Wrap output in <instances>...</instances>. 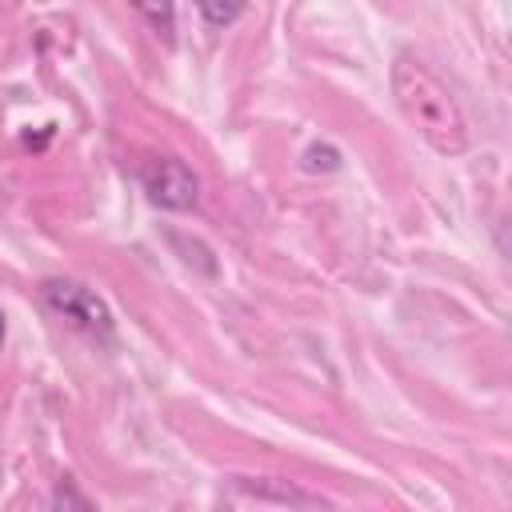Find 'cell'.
<instances>
[{"label":"cell","mask_w":512,"mask_h":512,"mask_svg":"<svg viewBox=\"0 0 512 512\" xmlns=\"http://www.w3.org/2000/svg\"><path fill=\"white\" fill-rule=\"evenodd\" d=\"M392 96H396L400 116L420 132V140L432 152L460 156L472 148V128H468L460 100L420 56L400 52L392 60Z\"/></svg>","instance_id":"1"},{"label":"cell","mask_w":512,"mask_h":512,"mask_svg":"<svg viewBox=\"0 0 512 512\" xmlns=\"http://www.w3.org/2000/svg\"><path fill=\"white\" fill-rule=\"evenodd\" d=\"M40 296H44V304H48L56 316H64L76 332H84V336H92V340H112L116 320H112V308L104 304V296H100L96 288H88V284H80V280H68V276H52V280L40 284Z\"/></svg>","instance_id":"2"},{"label":"cell","mask_w":512,"mask_h":512,"mask_svg":"<svg viewBox=\"0 0 512 512\" xmlns=\"http://www.w3.org/2000/svg\"><path fill=\"white\" fill-rule=\"evenodd\" d=\"M140 188L164 212H192L200 204V180L176 156H148L140 164Z\"/></svg>","instance_id":"3"},{"label":"cell","mask_w":512,"mask_h":512,"mask_svg":"<svg viewBox=\"0 0 512 512\" xmlns=\"http://www.w3.org/2000/svg\"><path fill=\"white\" fill-rule=\"evenodd\" d=\"M52 512H96V504L80 492V484L72 476H60L52 488Z\"/></svg>","instance_id":"4"},{"label":"cell","mask_w":512,"mask_h":512,"mask_svg":"<svg viewBox=\"0 0 512 512\" xmlns=\"http://www.w3.org/2000/svg\"><path fill=\"white\" fill-rule=\"evenodd\" d=\"M340 160H344V156H340V148H336V144H328V140H324V144H308V148H304V168H308V172H336V168H340Z\"/></svg>","instance_id":"5"},{"label":"cell","mask_w":512,"mask_h":512,"mask_svg":"<svg viewBox=\"0 0 512 512\" xmlns=\"http://www.w3.org/2000/svg\"><path fill=\"white\" fill-rule=\"evenodd\" d=\"M240 488L252 492V496H276V500H292V504H308V500H312L308 492H300V488H292V484L284 488V484H272V480H256V484H252V480L240 476Z\"/></svg>","instance_id":"6"},{"label":"cell","mask_w":512,"mask_h":512,"mask_svg":"<svg viewBox=\"0 0 512 512\" xmlns=\"http://www.w3.org/2000/svg\"><path fill=\"white\" fill-rule=\"evenodd\" d=\"M244 12V4H212V0H200V16L208 20V24H232L236 16Z\"/></svg>","instance_id":"7"},{"label":"cell","mask_w":512,"mask_h":512,"mask_svg":"<svg viewBox=\"0 0 512 512\" xmlns=\"http://www.w3.org/2000/svg\"><path fill=\"white\" fill-rule=\"evenodd\" d=\"M136 12H140L144 20H152V28L172 40V4H160V8H156V4H136Z\"/></svg>","instance_id":"8"},{"label":"cell","mask_w":512,"mask_h":512,"mask_svg":"<svg viewBox=\"0 0 512 512\" xmlns=\"http://www.w3.org/2000/svg\"><path fill=\"white\" fill-rule=\"evenodd\" d=\"M4 336H8V324H4V312H0V348H4Z\"/></svg>","instance_id":"9"}]
</instances>
